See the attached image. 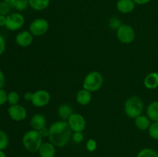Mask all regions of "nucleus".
<instances>
[{"label": "nucleus", "mask_w": 158, "mask_h": 157, "mask_svg": "<svg viewBox=\"0 0 158 157\" xmlns=\"http://www.w3.org/2000/svg\"><path fill=\"white\" fill-rule=\"evenodd\" d=\"M49 140L56 147H64L72 137V130L66 121H57L49 128Z\"/></svg>", "instance_id": "obj_1"}, {"label": "nucleus", "mask_w": 158, "mask_h": 157, "mask_svg": "<svg viewBox=\"0 0 158 157\" xmlns=\"http://www.w3.org/2000/svg\"><path fill=\"white\" fill-rule=\"evenodd\" d=\"M22 142L26 150L30 152H36L43 144V136L39 131L31 129L23 135Z\"/></svg>", "instance_id": "obj_2"}, {"label": "nucleus", "mask_w": 158, "mask_h": 157, "mask_svg": "<svg viewBox=\"0 0 158 157\" xmlns=\"http://www.w3.org/2000/svg\"><path fill=\"white\" fill-rule=\"evenodd\" d=\"M103 84V77L98 71H92L85 76L83 82V88L94 92L98 91Z\"/></svg>", "instance_id": "obj_3"}, {"label": "nucleus", "mask_w": 158, "mask_h": 157, "mask_svg": "<svg viewBox=\"0 0 158 157\" xmlns=\"http://www.w3.org/2000/svg\"><path fill=\"white\" fill-rule=\"evenodd\" d=\"M143 109V101L137 96L130 97L124 103L125 114L131 119H136L141 115Z\"/></svg>", "instance_id": "obj_4"}, {"label": "nucleus", "mask_w": 158, "mask_h": 157, "mask_svg": "<svg viewBox=\"0 0 158 157\" xmlns=\"http://www.w3.org/2000/svg\"><path fill=\"white\" fill-rule=\"evenodd\" d=\"M134 28L127 24H121L117 29V38L123 44H130L135 39Z\"/></svg>", "instance_id": "obj_5"}, {"label": "nucleus", "mask_w": 158, "mask_h": 157, "mask_svg": "<svg viewBox=\"0 0 158 157\" xmlns=\"http://www.w3.org/2000/svg\"><path fill=\"white\" fill-rule=\"evenodd\" d=\"M49 29V22L43 18L34 19L29 26V31L33 36L40 37L44 35Z\"/></svg>", "instance_id": "obj_6"}, {"label": "nucleus", "mask_w": 158, "mask_h": 157, "mask_svg": "<svg viewBox=\"0 0 158 157\" xmlns=\"http://www.w3.org/2000/svg\"><path fill=\"white\" fill-rule=\"evenodd\" d=\"M25 23V18L19 12H12L6 16L5 27L9 31H16L21 29Z\"/></svg>", "instance_id": "obj_7"}, {"label": "nucleus", "mask_w": 158, "mask_h": 157, "mask_svg": "<svg viewBox=\"0 0 158 157\" xmlns=\"http://www.w3.org/2000/svg\"><path fill=\"white\" fill-rule=\"evenodd\" d=\"M67 123L72 132H83L86 126V122L84 117L80 113L73 112L67 120Z\"/></svg>", "instance_id": "obj_8"}, {"label": "nucleus", "mask_w": 158, "mask_h": 157, "mask_svg": "<svg viewBox=\"0 0 158 157\" xmlns=\"http://www.w3.org/2000/svg\"><path fill=\"white\" fill-rule=\"evenodd\" d=\"M51 99L50 94L45 89H40L33 92L32 103L35 107H44L47 106Z\"/></svg>", "instance_id": "obj_9"}, {"label": "nucleus", "mask_w": 158, "mask_h": 157, "mask_svg": "<svg viewBox=\"0 0 158 157\" xmlns=\"http://www.w3.org/2000/svg\"><path fill=\"white\" fill-rule=\"evenodd\" d=\"M8 115L14 121L21 122L27 117V111L26 108L21 105H12L8 109Z\"/></svg>", "instance_id": "obj_10"}, {"label": "nucleus", "mask_w": 158, "mask_h": 157, "mask_svg": "<svg viewBox=\"0 0 158 157\" xmlns=\"http://www.w3.org/2000/svg\"><path fill=\"white\" fill-rule=\"evenodd\" d=\"M15 43L21 47L26 48L30 46L33 41V35L29 31H22L16 35Z\"/></svg>", "instance_id": "obj_11"}, {"label": "nucleus", "mask_w": 158, "mask_h": 157, "mask_svg": "<svg viewBox=\"0 0 158 157\" xmlns=\"http://www.w3.org/2000/svg\"><path fill=\"white\" fill-rule=\"evenodd\" d=\"M30 126L32 129L40 131L43 128L46 127V119L43 115L36 113L32 116L30 119Z\"/></svg>", "instance_id": "obj_12"}, {"label": "nucleus", "mask_w": 158, "mask_h": 157, "mask_svg": "<svg viewBox=\"0 0 158 157\" xmlns=\"http://www.w3.org/2000/svg\"><path fill=\"white\" fill-rule=\"evenodd\" d=\"M135 5L133 0H118L116 4V7L120 13L128 14L134 11Z\"/></svg>", "instance_id": "obj_13"}, {"label": "nucleus", "mask_w": 158, "mask_h": 157, "mask_svg": "<svg viewBox=\"0 0 158 157\" xmlns=\"http://www.w3.org/2000/svg\"><path fill=\"white\" fill-rule=\"evenodd\" d=\"M40 157H55L56 146L52 143H44L39 149Z\"/></svg>", "instance_id": "obj_14"}, {"label": "nucleus", "mask_w": 158, "mask_h": 157, "mask_svg": "<svg viewBox=\"0 0 158 157\" xmlns=\"http://www.w3.org/2000/svg\"><path fill=\"white\" fill-rule=\"evenodd\" d=\"M92 92L86 90L85 89H82L79 90L77 93V96H76V100L78 104L81 105V106H86L89 104L92 100Z\"/></svg>", "instance_id": "obj_15"}, {"label": "nucleus", "mask_w": 158, "mask_h": 157, "mask_svg": "<svg viewBox=\"0 0 158 157\" xmlns=\"http://www.w3.org/2000/svg\"><path fill=\"white\" fill-rule=\"evenodd\" d=\"M144 86L148 89H154L158 87V73L156 72L148 74L143 80Z\"/></svg>", "instance_id": "obj_16"}, {"label": "nucleus", "mask_w": 158, "mask_h": 157, "mask_svg": "<svg viewBox=\"0 0 158 157\" xmlns=\"http://www.w3.org/2000/svg\"><path fill=\"white\" fill-rule=\"evenodd\" d=\"M57 113H58L59 117L63 121H67L71 115L73 113V110L72 106L65 103V104H62L61 106H59Z\"/></svg>", "instance_id": "obj_17"}, {"label": "nucleus", "mask_w": 158, "mask_h": 157, "mask_svg": "<svg viewBox=\"0 0 158 157\" xmlns=\"http://www.w3.org/2000/svg\"><path fill=\"white\" fill-rule=\"evenodd\" d=\"M134 120H135V122H134L135 126H137V129L141 131L148 130L151 124V120L148 118V115H142V114L137 116L136 119H134Z\"/></svg>", "instance_id": "obj_18"}, {"label": "nucleus", "mask_w": 158, "mask_h": 157, "mask_svg": "<svg viewBox=\"0 0 158 157\" xmlns=\"http://www.w3.org/2000/svg\"><path fill=\"white\" fill-rule=\"evenodd\" d=\"M147 115L153 122H158V101L150 103L147 109Z\"/></svg>", "instance_id": "obj_19"}, {"label": "nucleus", "mask_w": 158, "mask_h": 157, "mask_svg": "<svg viewBox=\"0 0 158 157\" xmlns=\"http://www.w3.org/2000/svg\"><path fill=\"white\" fill-rule=\"evenodd\" d=\"M50 0H29V5L33 10L43 11L47 9Z\"/></svg>", "instance_id": "obj_20"}, {"label": "nucleus", "mask_w": 158, "mask_h": 157, "mask_svg": "<svg viewBox=\"0 0 158 157\" xmlns=\"http://www.w3.org/2000/svg\"><path fill=\"white\" fill-rule=\"evenodd\" d=\"M11 6L17 11H24L29 6V0H15Z\"/></svg>", "instance_id": "obj_21"}, {"label": "nucleus", "mask_w": 158, "mask_h": 157, "mask_svg": "<svg viewBox=\"0 0 158 157\" xmlns=\"http://www.w3.org/2000/svg\"><path fill=\"white\" fill-rule=\"evenodd\" d=\"M137 157H158V154L154 149L145 148L138 152Z\"/></svg>", "instance_id": "obj_22"}, {"label": "nucleus", "mask_w": 158, "mask_h": 157, "mask_svg": "<svg viewBox=\"0 0 158 157\" xmlns=\"http://www.w3.org/2000/svg\"><path fill=\"white\" fill-rule=\"evenodd\" d=\"M9 146V137L6 132L0 130V151H3Z\"/></svg>", "instance_id": "obj_23"}, {"label": "nucleus", "mask_w": 158, "mask_h": 157, "mask_svg": "<svg viewBox=\"0 0 158 157\" xmlns=\"http://www.w3.org/2000/svg\"><path fill=\"white\" fill-rule=\"evenodd\" d=\"M149 135L154 139H158V122H153L148 129Z\"/></svg>", "instance_id": "obj_24"}, {"label": "nucleus", "mask_w": 158, "mask_h": 157, "mask_svg": "<svg viewBox=\"0 0 158 157\" xmlns=\"http://www.w3.org/2000/svg\"><path fill=\"white\" fill-rule=\"evenodd\" d=\"M19 101V95L15 91H11L8 93V103L10 106L16 105Z\"/></svg>", "instance_id": "obj_25"}, {"label": "nucleus", "mask_w": 158, "mask_h": 157, "mask_svg": "<svg viewBox=\"0 0 158 157\" xmlns=\"http://www.w3.org/2000/svg\"><path fill=\"white\" fill-rule=\"evenodd\" d=\"M11 7H12V6H11L10 3L5 1L0 2V15L7 16L8 15H9Z\"/></svg>", "instance_id": "obj_26"}, {"label": "nucleus", "mask_w": 158, "mask_h": 157, "mask_svg": "<svg viewBox=\"0 0 158 157\" xmlns=\"http://www.w3.org/2000/svg\"><path fill=\"white\" fill-rule=\"evenodd\" d=\"M97 147V141L94 139H89L86 144V148L89 152H94Z\"/></svg>", "instance_id": "obj_27"}, {"label": "nucleus", "mask_w": 158, "mask_h": 157, "mask_svg": "<svg viewBox=\"0 0 158 157\" xmlns=\"http://www.w3.org/2000/svg\"><path fill=\"white\" fill-rule=\"evenodd\" d=\"M8 102V93L3 89H0V106H3Z\"/></svg>", "instance_id": "obj_28"}, {"label": "nucleus", "mask_w": 158, "mask_h": 157, "mask_svg": "<svg viewBox=\"0 0 158 157\" xmlns=\"http://www.w3.org/2000/svg\"><path fill=\"white\" fill-rule=\"evenodd\" d=\"M83 132H73L72 135V139L73 140L74 143H82L83 140Z\"/></svg>", "instance_id": "obj_29"}, {"label": "nucleus", "mask_w": 158, "mask_h": 157, "mask_svg": "<svg viewBox=\"0 0 158 157\" xmlns=\"http://www.w3.org/2000/svg\"><path fill=\"white\" fill-rule=\"evenodd\" d=\"M6 39L4 37L0 34V55H2L4 52L6 51Z\"/></svg>", "instance_id": "obj_30"}, {"label": "nucleus", "mask_w": 158, "mask_h": 157, "mask_svg": "<svg viewBox=\"0 0 158 157\" xmlns=\"http://www.w3.org/2000/svg\"><path fill=\"white\" fill-rule=\"evenodd\" d=\"M32 97H33V92H25L24 95H23V98H24V99L28 102H32Z\"/></svg>", "instance_id": "obj_31"}, {"label": "nucleus", "mask_w": 158, "mask_h": 157, "mask_svg": "<svg viewBox=\"0 0 158 157\" xmlns=\"http://www.w3.org/2000/svg\"><path fill=\"white\" fill-rule=\"evenodd\" d=\"M5 83H6V77H5V75L2 71L0 69V89H3Z\"/></svg>", "instance_id": "obj_32"}, {"label": "nucleus", "mask_w": 158, "mask_h": 157, "mask_svg": "<svg viewBox=\"0 0 158 157\" xmlns=\"http://www.w3.org/2000/svg\"><path fill=\"white\" fill-rule=\"evenodd\" d=\"M40 133L41 134V135L43 136V138H45V137H48L49 136V128H43V129H41L40 131H39Z\"/></svg>", "instance_id": "obj_33"}, {"label": "nucleus", "mask_w": 158, "mask_h": 157, "mask_svg": "<svg viewBox=\"0 0 158 157\" xmlns=\"http://www.w3.org/2000/svg\"><path fill=\"white\" fill-rule=\"evenodd\" d=\"M136 5H145L151 2V0H133Z\"/></svg>", "instance_id": "obj_34"}, {"label": "nucleus", "mask_w": 158, "mask_h": 157, "mask_svg": "<svg viewBox=\"0 0 158 157\" xmlns=\"http://www.w3.org/2000/svg\"><path fill=\"white\" fill-rule=\"evenodd\" d=\"M6 16L3 15H0V27L6 26Z\"/></svg>", "instance_id": "obj_35"}, {"label": "nucleus", "mask_w": 158, "mask_h": 157, "mask_svg": "<svg viewBox=\"0 0 158 157\" xmlns=\"http://www.w3.org/2000/svg\"><path fill=\"white\" fill-rule=\"evenodd\" d=\"M0 157H6V153L3 151H0Z\"/></svg>", "instance_id": "obj_36"}, {"label": "nucleus", "mask_w": 158, "mask_h": 157, "mask_svg": "<svg viewBox=\"0 0 158 157\" xmlns=\"http://www.w3.org/2000/svg\"><path fill=\"white\" fill-rule=\"evenodd\" d=\"M2 1L7 2H9V3H10V4H12V3L13 2L15 1V0H2Z\"/></svg>", "instance_id": "obj_37"}, {"label": "nucleus", "mask_w": 158, "mask_h": 157, "mask_svg": "<svg viewBox=\"0 0 158 157\" xmlns=\"http://www.w3.org/2000/svg\"><path fill=\"white\" fill-rule=\"evenodd\" d=\"M65 157H68V156H65Z\"/></svg>", "instance_id": "obj_38"}]
</instances>
